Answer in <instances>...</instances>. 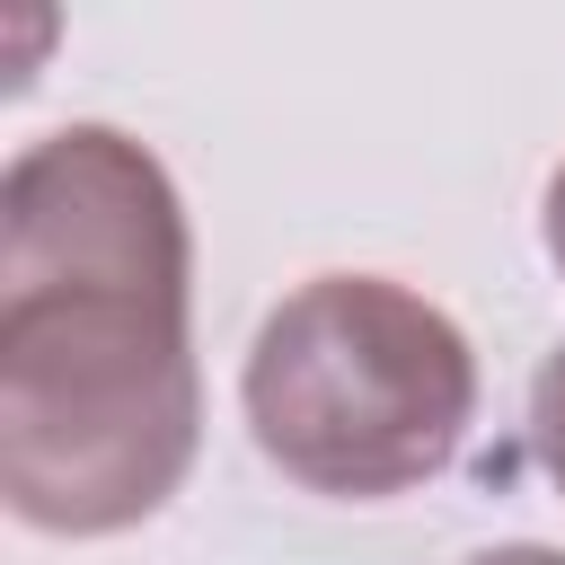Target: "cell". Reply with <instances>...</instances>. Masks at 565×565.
<instances>
[{
	"label": "cell",
	"instance_id": "6da1fadb",
	"mask_svg": "<svg viewBox=\"0 0 565 565\" xmlns=\"http://www.w3.org/2000/svg\"><path fill=\"white\" fill-rule=\"evenodd\" d=\"M185 203L115 124H62L0 177V503L53 539L150 521L203 441Z\"/></svg>",
	"mask_w": 565,
	"mask_h": 565
},
{
	"label": "cell",
	"instance_id": "7a4b0ae2",
	"mask_svg": "<svg viewBox=\"0 0 565 565\" xmlns=\"http://www.w3.org/2000/svg\"><path fill=\"white\" fill-rule=\"evenodd\" d=\"M256 450L335 503L433 486L477 424L468 335L388 274H318L282 291L238 371Z\"/></svg>",
	"mask_w": 565,
	"mask_h": 565
},
{
	"label": "cell",
	"instance_id": "3957f363",
	"mask_svg": "<svg viewBox=\"0 0 565 565\" xmlns=\"http://www.w3.org/2000/svg\"><path fill=\"white\" fill-rule=\"evenodd\" d=\"M530 450H539V468L556 477V494H565V344L539 362V380H530Z\"/></svg>",
	"mask_w": 565,
	"mask_h": 565
},
{
	"label": "cell",
	"instance_id": "277c9868",
	"mask_svg": "<svg viewBox=\"0 0 565 565\" xmlns=\"http://www.w3.org/2000/svg\"><path fill=\"white\" fill-rule=\"evenodd\" d=\"M539 238H547V256H556V274H565V168L547 177V212H539Z\"/></svg>",
	"mask_w": 565,
	"mask_h": 565
},
{
	"label": "cell",
	"instance_id": "5b68a950",
	"mask_svg": "<svg viewBox=\"0 0 565 565\" xmlns=\"http://www.w3.org/2000/svg\"><path fill=\"white\" fill-rule=\"evenodd\" d=\"M468 565H565L556 547H486V556H468Z\"/></svg>",
	"mask_w": 565,
	"mask_h": 565
}]
</instances>
